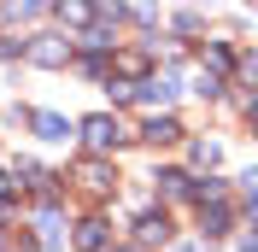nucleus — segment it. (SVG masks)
I'll use <instances>...</instances> for the list:
<instances>
[{
  "label": "nucleus",
  "mask_w": 258,
  "mask_h": 252,
  "mask_svg": "<svg viewBox=\"0 0 258 252\" xmlns=\"http://www.w3.org/2000/svg\"><path fill=\"white\" fill-rule=\"evenodd\" d=\"M24 53H30L35 65H64V59H71V41H59V35H35Z\"/></svg>",
  "instance_id": "2"
},
{
  "label": "nucleus",
  "mask_w": 258,
  "mask_h": 252,
  "mask_svg": "<svg viewBox=\"0 0 258 252\" xmlns=\"http://www.w3.org/2000/svg\"><path fill=\"white\" fill-rule=\"evenodd\" d=\"M252 129H258V100H252Z\"/></svg>",
  "instance_id": "19"
},
{
  "label": "nucleus",
  "mask_w": 258,
  "mask_h": 252,
  "mask_svg": "<svg viewBox=\"0 0 258 252\" xmlns=\"http://www.w3.org/2000/svg\"><path fill=\"white\" fill-rule=\"evenodd\" d=\"M241 188H246V194L258 200V170H246V176H241Z\"/></svg>",
  "instance_id": "16"
},
{
  "label": "nucleus",
  "mask_w": 258,
  "mask_h": 252,
  "mask_svg": "<svg viewBox=\"0 0 258 252\" xmlns=\"http://www.w3.org/2000/svg\"><path fill=\"white\" fill-rule=\"evenodd\" d=\"M82 141L94 147V153H112V147L123 141V129H117V117H88V123H82Z\"/></svg>",
  "instance_id": "1"
},
{
  "label": "nucleus",
  "mask_w": 258,
  "mask_h": 252,
  "mask_svg": "<svg viewBox=\"0 0 258 252\" xmlns=\"http://www.w3.org/2000/svg\"><path fill=\"white\" fill-rule=\"evenodd\" d=\"M6 205H12V182H6V176H0V211H6Z\"/></svg>",
  "instance_id": "17"
},
{
  "label": "nucleus",
  "mask_w": 258,
  "mask_h": 252,
  "mask_svg": "<svg viewBox=\"0 0 258 252\" xmlns=\"http://www.w3.org/2000/svg\"><path fill=\"white\" fill-rule=\"evenodd\" d=\"M77 182H82V188H94V194H106L117 176H112V164H100V158H82V164H77Z\"/></svg>",
  "instance_id": "4"
},
{
  "label": "nucleus",
  "mask_w": 258,
  "mask_h": 252,
  "mask_svg": "<svg viewBox=\"0 0 258 252\" xmlns=\"http://www.w3.org/2000/svg\"><path fill=\"white\" fill-rule=\"evenodd\" d=\"M112 65L123 71V77H141V71H147V53H141V47H123V53H117Z\"/></svg>",
  "instance_id": "10"
},
{
  "label": "nucleus",
  "mask_w": 258,
  "mask_h": 252,
  "mask_svg": "<svg viewBox=\"0 0 258 252\" xmlns=\"http://www.w3.org/2000/svg\"><path fill=\"white\" fill-rule=\"evenodd\" d=\"M153 182H159L164 194H194V182H188V176H182V170H159V176H153Z\"/></svg>",
  "instance_id": "11"
},
{
  "label": "nucleus",
  "mask_w": 258,
  "mask_h": 252,
  "mask_svg": "<svg viewBox=\"0 0 258 252\" xmlns=\"http://www.w3.org/2000/svg\"><path fill=\"white\" fill-rule=\"evenodd\" d=\"M241 252H258V235H246V240H241Z\"/></svg>",
  "instance_id": "18"
},
{
  "label": "nucleus",
  "mask_w": 258,
  "mask_h": 252,
  "mask_svg": "<svg viewBox=\"0 0 258 252\" xmlns=\"http://www.w3.org/2000/svg\"><path fill=\"white\" fill-rule=\"evenodd\" d=\"M35 135H41V141H64V135H71V123H64L59 111H35Z\"/></svg>",
  "instance_id": "8"
},
{
  "label": "nucleus",
  "mask_w": 258,
  "mask_h": 252,
  "mask_svg": "<svg viewBox=\"0 0 258 252\" xmlns=\"http://www.w3.org/2000/svg\"><path fill=\"white\" fill-rule=\"evenodd\" d=\"M117 252H129V246H117Z\"/></svg>",
  "instance_id": "20"
},
{
  "label": "nucleus",
  "mask_w": 258,
  "mask_h": 252,
  "mask_svg": "<svg viewBox=\"0 0 258 252\" xmlns=\"http://www.w3.org/2000/svg\"><path fill=\"white\" fill-rule=\"evenodd\" d=\"M200 229H206V235H223V229H229V211H223V205H200Z\"/></svg>",
  "instance_id": "9"
},
{
  "label": "nucleus",
  "mask_w": 258,
  "mask_h": 252,
  "mask_svg": "<svg viewBox=\"0 0 258 252\" xmlns=\"http://www.w3.org/2000/svg\"><path fill=\"white\" fill-rule=\"evenodd\" d=\"M41 6H47V0H12V18H35Z\"/></svg>",
  "instance_id": "14"
},
{
  "label": "nucleus",
  "mask_w": 258,
  "mask_h": 252,
  "mask_svg": "<svg viewBox=\"0 0 258 252\" xmlns=\"http://www.w3.org/2000/svg\"><path fill=\"white\" fill-rule=\"evenodd\" d=\"M194 164H200V170H206V164H217V147H211V141H200V147H194Z\"/></svg>",
  "instance_id": "13"
},
{
  "label": "nucleus",
  "mask_w": 258,
  "mask_h": 252,
  "mask_svg": "<svg viewBox=\"0 0 258 252\" xmlns=\"http://www.w3.org/2000/svg\"><path fill=\"white\" fill-rule=\"evenodd\" d=\"M53 12L64 18V24H71V30H94V0H53Z\"/></svg>",
  "instance_id": "3"
},
{
  "label": "nucleus",
  "mask_w": 258,
  "mask_h": 252,
  "mask_svg": "<svg viewBox=\"0 0 258 252\" xmlns=\"http://www.w3.org/2000/svg\"><path fill=\"white\" fill-rule=\"evenodd\" d=\"M106 240H112V229H106V223H100V217L77 223V246H82V252H112V246H106Z\"/></svg>",
  "instance_id": "5"
},
{
  "label": "nucleus",
  "mask_w": 258,
  "mask_h": 252,
  "mask_svg": "<svg viewBox=\"0 0 258 252\" xmlns=\"http://www.w3.org/2000/svg\"><path fill=\"white\" fill-rule=\"evenodd\" d=\"M241 82H258V53H246V59H241Z\"/></svg>",
  "instance_id": "15"
},
{
  "label": "nucleus",
  "mask_w": 258,
  "mask_h": 252,
  "mask_svg": "<svg viewBox=\"0 0 258 252\" xmlns=\"http://www.w3.org/2000/svg\"><path fill=\"white\" fill-rule=\"evenodd\" d=\"M135 240H141V246H153V240H170V217H164V211H147V217L135 223Z\"/></svg>",
  "instance_id": "6"
},
{
  "label": "nucleus",
  "mask_w": 258,
  "mask_h": 252,
  "mask_svg": "<svg viewBox=\"0 0 258 252\" xmlns=\"http://www.w3.org/2000/svg\"><path fill=\"white\" fill-rule=\"evenodd\" d=\"M141 135H147L153 147H170V141H182V123H176V117H147Z\"/></svg>",
  "instance_id": "7"
},
{
  "label": "nucleus",
  "mask_w": 258,
  "mask_h": 252,
  "mask_svg": "<svg viewBox=\"0 0 258 252\" xmlns=\"http://www.w3.org/2000/svg\"><path fill=\"white\" fill-rule=\"evenodd\" d=\"M206 65L217 71V77H223V71H229V47H206Z\"/></svg>",
  "instance_id": "12"
}]
</instances>
